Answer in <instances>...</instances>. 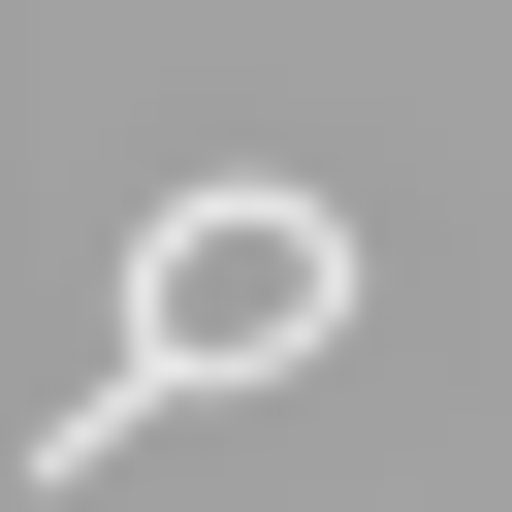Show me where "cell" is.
<instances>
[{"mask_svg": "<svg viewBox=\"0 0 512 512\" xmlns=\"http://www.w3.org/2000/svg\"><path fill=\"white\" fill-rule=\"evenodd\" d=\"M320 320H352V224H320V192H160L96 416H192V384H256V352H320Z\"/></svg>", "mask_w": 512, "mask_h": 512, "instance_id": "6da1fadb", "label": "cell"}]
</instances>
